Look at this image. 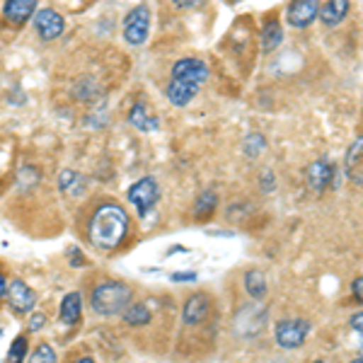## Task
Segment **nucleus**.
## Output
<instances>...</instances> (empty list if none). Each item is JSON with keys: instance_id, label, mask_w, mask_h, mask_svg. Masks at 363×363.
<instances>
[{"instance_id": "72a5a7b5", "label": "nucleus", "mask_w": 363, "mask_h": 363, "mask_svg": "<svg viewBox=\"0 0 363 363\" xmlns=\"http://www.w3.org/2000/svg\"><path fill=\"white\" fill-rule=\"evenodd\" d=\"M73 363H95V361H92L90 356H80V359H78V361H73Z\"/></svg>"}, {"instance_id": "bb28decb", "label": "nucleus", "mask_w": 363, "mask_h": 363, "mask_svg": "<svg viewBox=\"0 0 363 363\" xmlns=\"http://www.w3.org/2000/svg\"><path fill=\"white\" fill-rule=\"evenodd\" d=\"M44 325H46V315L44 313H34L32 318H29V332H39Z\"/></svg>"}, {"instance_id": "5701e85b", "label": "nucleus", "mask_w": 363, "mask_h": 363, "mask_svg": "<svg viewBox=\"0 0 363 363\" xmlns=\"http://www.w3.org/2000/svg\"><path fill=\"white\" fill-rule=\"evenodd\" d=\"M242 150L247 157H259L267 150V138L262 136V133H250L242 143Z\"/></svg>"}, {"instance_id": "4468645a", "label": "nucleus", "mask_w": 363, "mask_h": 363, "mask_svg": "<svg viewBox=\"0 0 363 363\" xmlns=\"http://www.w3.org/2000/svg\"><path fill=\"white\" fill-rule=\"evenodd\" d=\"M349 8H351L349 0H327L325 5H320L318 17L325 27H337V25H342L344 17L349 15Z\"/></svg>"}, {"instance_id": "39448f33", "label": "nucleus", "mask_w": 363, "mask_h": 363, "mask_svg": "<svg viewBox=\"0 0 363 363\" xmlns=\"http://www.w3.org/2000/svg\"><path fill=\"white\" fill-rule=\"evenodd\" d=\"M310 325L306 320L284 318L277 322V344L281 349H298L306 344Z\"/></svg>"}, {"instance_id": "6e6552de", "label": "nucleus", "mask_w": 363, "mask_h": 363, "mask_svg": "<svg viewBox=\"0 0 363 363\" xmlns=\"http://www.w3.org/2000/svg\"><path fill=\"white\" fill-rule=\"evenodd\" d=\"M5 301H8V306L13 308V313L27 315V313H32L34 306H37V294H34L22 279H10L8 289H5Z\"/></svg>"}, {"instance_id": "1a4fd4ad", "label": "nucleus", "mask_w": 363, "mask_h": 363, "mask_svg": "<svg viewBox=\"0 0 363 363\" xmlns=\"http://www.w3.org/2000/svg\"><path fill=\"white\" fill-rule=\"evenodd\" d=\"M39 0H5L3 5V27L22 29L37 13Z\"/></svg>"}, {"instance_id": "7c9ffc66", "label": "nucleus", "mask_w": 363, "mask_h": 363, "mask_svg": "<svg viewBox=\"0 0 363 363\" xmlns=\"http://www.w3.org/2000/svg\"><path fill=\"white\" fill-rule=\"evenodd\" d=\"M174 3V8H179V10H194L201 0H172Z\"/></svg>"}, {"instance_id": "2eb2a0df", "label": "nucleus", "mask_w": 363, "mask_h": 363, "mask_svg": "<svg viewBox=\"0 0 363 363\" xmlns=\"http://www.w3.org/2000/svg\"><path fill=\"white\" fill-rule=\"evenodd\" d=\"M199 90H201V87L182 83V80H169L167 99H169V104H174V107H186V104L199 95Z\"/></svg>"}, {"instance_id": "f3484780", "label": "nucleus", "mask_w": 363, "mask_h": 363, "mask_svg": "<svg viewBox=\"0 0 363 363\" xmlns=\"http://www.w3.org/2000/svg\"><path fill=\"white\" fill-rule=\"evenodd\" d=\"M61 322L66 327H75L83 318V306H80V294H68L61 301Z\"/></svg>"}, {"instance_id": "f8f14e48", "label": "nucleus", "mask_w": 363, "mask_h": 363, "mask_svg": "<svg viewBox=\"0 0 363 363\" xmlns=\"http://www.w3.org/2000/svg\"><path fill=\"white\" fill-rule=\"evenodd\" d=\"M208 315H211V298L203 294H194L186 298L184 310H182V322H184L186 327H194V325H201Z\"/></svg>"}, {"instance_id": "393cba45", "label": "nucleus", "mask_w": 363, "mask_h": 363, "mask_svg": "<svg viewBox=\"0 0 363 363\" xmlns=\"http://www.w3.org/2000/svg\"><path fill=\"white\" fill-rule=\"evenodd\" d=\"M27 363H56V351L51 344H39L37 349L32 351Z\"/></svg>"}, {"instance_id": "473e14b6", "label": "nucleus", "mask_w": 363, "mask_h": 363, "mask_svg": "<svg viewBox=\"0 0 363 363\" xmlns=\"http://www.w3.org/2000/svg\"><path fill=\"white\" fill-rule=\"evenodd\" d=\"M5 289H8V279H5V272L0 269V298L5 296Z\"/></svg>"}, {"instance_id": "a878e982", "label": "nucleus", "mask_w": 363, "mask_h": 363, "mask_svg": "<svg viewBox=\"0 0 363 363\" xmlns=\"http://www.w3.org/2000/svg\"><path fill=\"white\" fill-rule=\"evenodd\" d=\"M262 189H264L267 194L277 189V177H274V172H269V169L267 172H262Z\"/></svg>"}, {"instance_id": "6ab92c4d", "label": "nucleus", "mask_w": 363, "mask_h": 363, "mask_svg": "<svg viewBox=\"0 0 363 363\" xmlns=\"http://www.w3.org/2000/svg\"><path fill=\"white\" fill-rule=\"evenodd\" d=\"M363 140L361 136L351 143V148H349V153H347V174H349V179H354L356 184H361V150H363Z\"/></svg>"}, {"instance_id": "aec40b11", "label": "nucleus", "mask_w": 363, "mask_h": 363, "mask_svg": "<svg viewBox=\"0 0 363 363\" xmlns=\"http://www.w3.org/2000/svg\"><path fill=\"white\" fill-rule=\"evenodd\" d=\"M245 291L250 294V298H255V301H262V298L267 296V279L262 272H257V269H250L247 274H245Z\"/></svg>"}, {"instance_id": "cd10ccee", "label": "nucleus", "mask_w": 363, "mask_h": 363, "mask_svg": "<svg viewBox=\"0 0 363 363\" xmlns=\"http://www.w3.org/2000/svg\"><path fill=\"white\" fill-rule=\"evenodd\" d=\"M68 255H70V267H83L85 264V255H83V252H80L78 247H70L68 250Z\"/></svg>"}, {"instance_id": "e433bc0d", "label": "nucleus", "mask_w": 363, "mask_h": 363, "mask_svg": "<svg viewBox=\"0 0 363 363\" xmlns=\"http://www.w3.org/2000/svg\"><path fill=\"white\" fill-rule=\"evenodd\" d=\"M313 363H325V361H313Z\"/></svg>"}, {"instance_id": "c756f323", "label": "nucleus", "mask_w": 363, "mask_h": 363, "mask_svg": "<svg viewBox=\"0 0 363 363\" xmlns=\"http://www.w3.org/2000/svg\"><path fill=\"white\" fill-rule=\"evenodd\" d=\"M351 291H354V298H356V301H363V279L361 277H356L354 279V284H351Z\"/></svg>"}, {"instance_id": "c85d7f7f", "label": "nucleus", "mask_w": 363, "mask_h": 363, "mask_svg": "<svg viewBox=\"0 0 363 363\" xmlns=\"http://www.w3.org/2000/svg\"><path fill=\"white\" fill-rule=\"evenodd\" d=\"M199 279V274L196 272H174L172 274V281H182V284H186V281H196Z\"/></svg>"}, {"instance_id": "f03ea898", "label": "nucleus", "mask_w": 363, "mask_h": 363, "mask_svg": "<svg viewBox=\"0 0 363 363\" xmlns=\"http://www.w3.org/2000/svg\"><path fill=\"white\" fill-rule=\"evenodd\" d=\"M131 298L133 291L124 281H102V284H97L92 289L90 306L102 318H114V315L124 313L126 306L131 303Z\"/></svg>"}, {"instance_id": "412c9836", "label": "nucleus", "mask_w": 363, "mask_h": 363, "mask_svg": "<svg viewBox=\"0 0 363 363\" xmlns=\"http://www.w3.org/2000/svg\"><path fill=\"white\" fill-rule=\"evenodd\" d=\"M58 186H61L63 194L78 196L80 189L85 186V179L80 177L78 172H73V169H63V172L58 174Z\"/></svg>"}, {"instance_id": "423d86ee", "label": "nucleus", "mask_w": 363, "mask_h": 363, "mask_svg": "<svg viewBox=\"0 0 363 363\" xmlns=\"http://www.w3.org/2000/svg\"><path fill=\"white\" fill-rule=\"evenodd\" d=\"M32 22H34V29H37L39 39H44V42H54V39H58L66 32V20H63V15L56 13L54 8L37 10Z\"/></svg>"}, {"instance_id": "dca6fc26", "label": "nucleus", "mask_w": 363, "mask_h": 363, "mask_svg": "<svg viewBox=\"0 0 363 363\" xmlns=\"http://www.w3.org/2000/svg\"><path fill=\"white\" fill-rule=\"evenodd\" d=\"M281 42H284V27H281L277 17H269L264 27H262V51L272 54V51L279 49Z\"/></svg>"}, {"instance_id": "7ed1b4c3", "label": "nucleus", "mask_w": 363, "mask_h": 363, "mask_svg": "<svg viewBox=\"0 0 363 363\" xmlns=\"http://www.w3.org/2000/svg\"><path fill=\"white\" fill-rule=\"evenodd\" d=\"M126 199L138 208L140 218H145L157 206V201H160V186H157V182L153 177H140L138 182H133L128 186Z\"/></svg>"}, {"instance_id": "f704fd0d", "label": "nucleus", "mask_w": 363, "mask_h": 363, "mask_svg": "<svg viewBox=\"0 0 363 363\" xmlns=\"http://www.w3.org/2000/svg\"><path fill=\"white\" fill-rule=\"evenodd\" d=\"M351 363H363V359H361V356H356V359L351 361Z\"/></svg>"}, {"instance_id": "ddd939ff", "label": "nucleus", "mask_w": 363, "mask_h": 363, "mask_svg": "<svg viewBox=\"0 0 363 363\" xmlns=\"http://www.w3.org/2000/svg\"><path fill=\"white\" fill-rule=\"evenodd\" d=\"M128 124H133L143 133H150V131H157V128H160V119L150 112L145 102H136L131 107V112H128Z\"/></svg>"}, {"instance_id": "9b49d317", "label": "nucleus", "mask_w": 363, "mask_h": 363, "mask_svg": "<svg viewBox=\"0 0 363 363\" xmlns=\"http://www.w3.org/2000/svg\"><path fill=\"white\" fill-rule=\"evenodd\" d=\"M320 5H322L320 0H291L286 20L296 29H308L320 13Z\"/></svg>"}, {"instance_id": "a211bd4d", "label": "nucleus", "mask_w": 363, "mask_h": 363, "mask_svg": "<svg viewBox=\"0 0 363 363\" xmlns=\"http://www.w3.org/2000/svg\"><path fill=\"white\" fill-rule=\"evenodd\" d=\"M216 206H218V194L213 189H206L203 194H199L196 206H194V218L196 220H208L213 216Z\"/></svg>"}, {"instance_id": "9d476101", "label": "nucleus", "mask_w": 363, "mask_h": 363, "mask_svg": "<svg viewBox=\"0 0 363 363\" xmlns=\"http://www.w3.org/2000/svg\"><path fill=\"white\" fill-rule=\"evenodd\" d=\"M335 179H337V167L332 165L330 160H325V157L310 162L306 169V182L315 194H320V191H325L330 184H335Z\"/></svg>"}, {"instance_id": "2f4dec72", "label": "nucleus", "mask_w": 363, "mask_h": 363, "mask_svg": "<svg viewBox=\"0 0 363 363\" xmlns=\"http://www.w3.org/2000/svg\"><path fill=\"white\" fill-rule=\"evenodd\" d=\"M361 318H363L361 313H356L354 318H351V327L356 330V335H361V332H363V322H361Z\"/></svg>"}, {"instance_id": "4c0bfd02", "label": "nucleus", "mask_w": 363, "mask_h": 363, "mask_svg": "<svg viewBox=\"0 0 363 363\" xmlns=\"http://www.w3.org/2000/svg\"><path fill=\"white\" fill-rule=\"evenodd\" d=\"M0 335H3V332H0Z\"/></svg>"}, {"instance_id": "4be33fe9", "label": "nucleus", "mask_w": 363, "mask_h": 363, "mask_svg": "<svg viewBox=\"0 0 363 363\" xmlns=\"http://www.w3.org/2000/svg\"><path fill=\"white\" fill-rule=\"evenodd\" d=\"M124 322L128 327H140V325H148L150 322V310L143 303H128L124 310Z\"/></svg>"}, {"instance_id": "0eeeda50", "label": "nucleus", "mask_w": 363, "mask_h": 363, "mask_svg": "<svg viewBox=\"0 0 363 363\" xmlns=\"http://www.w3.org/2000/svg\"><path fill=\"white\" fill-rule=\"evenodd\" d=\"M172 80H182V83L201 87L208 80V66L201 58H194V56L179 58L172 66Z\"/></svg>"}, {"instance_id": "20e7f679", "label": "nucleus", "mask_w": 363, "mask_h": 363, "mask_svg": "<svg viewBox=\"0 0 363 363\" xmlns=\"http://www.w3.org/2000/svg\"><path fill=\"white\" fill-rule=\"evenodd\" d=\"M124 27V39L128 46H143L148 42V34H150V10L145 5H136L131 8L121 22Z\"/></svg>"}, {"instance_id": "c9c22d12", "label": "nucleus", "mask_w": 363, "mask_h": 363, "mask_svg": "<svg viewBox=\"0 0 363 363\" xmlns=\"http://www.w3.org/2000/svg\"><path fill=\"white\" fill-rule=\"evenodd\" d=\"M225 3H230V5H235V3H240V0H225Z\"/></svg>"}, {"instance_id": "b1692460", "label": "nucleus", "mask_w": 363, "mask_h": 363, "mask_svg": "<svg viewBox=\"0 0 363 363\" xmlns=\"http://www.w3.org/2000/svg\"><path fill=\"white\" fill-rule=\"evenodd\" d=\"M25 356H27V337L20 335L13 344H10L8 363H25Z\"/></svg>"}, {"instance_id": "f257e3e1", "label": "nucleus", "mask_w": 363, "mask_h": 363, "mask_svg": "<svg viewBox=\"0 0 363 363\" xmlns=\"http://www.w3.org/2000/svg\"><path fill=\"white\" fill-rule=\"evenodd\" d=\"M128 235V213L119 203H102L87 223V240L99 252H112Z\"/></svg>"}]
</instances>
